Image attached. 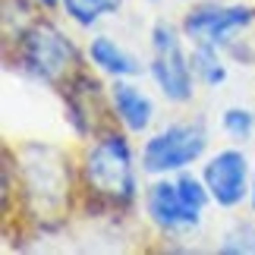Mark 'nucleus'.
Instances as JSON below:
<instances>
[{
    "label": "nucleus",
    "instance_id": "nucleus-13",
    "mask_svg": "<svg viewBox=\"0 0 255 255\" xmlns=\"http://www.w3.org/2000/svg\"><path fill=\"white\" fill-rule=\"evenodd\" d=\"M224 129L237 139H249L252 129H255V114L252 111H243V107H230L224 114Z\"/></svg>",
    "mask_w": 255,
    "mask_h": 255
},
{
    "label": "nucleus",
    "instance_id": "nucleus-8",
    "mask_svg": "<svg viewBox=\"0 0 255 255\" xmlns=\"http://www.w3.org/2000/svg\"><path fill=\"white\" fill-rule=\"evenodd\" d=\"M114 107H117V114H120V120L126 123V129H132V132L148 129L154 107L148 101V95H142L135 85L117 82L114 85Z\"/></svg>",
    "mask_w": 255,
    "mask_h": 255
},
{
    "label": "nucleus",
    "instance_id": "nucleus-11",
    "mask_svg": "<svg viewBox=\"0 0 255 255\" xmlns=\"http://www.w3.org/2000/svg\"><path fill=\"white\" fill-rule=\"evenodd\" d=\"M63 6L79 25H92L95 19H101L104 13H114V9L120 6V0H63Z\"/></svg>",
    "mask_w": 255,
    "mask_h": 255
},
{
    "label": "nucleus",
    "instance_id": "nucleus-4",
    "mask_svg": "<svg viewBox=\"0 0 255 255\" xmlns=\"http://www.w3.org/2000/svg\"><path fill=\"white\" fill-rule=\"evenodd\" d=\"M205 129L199 123H183V126H170V129L158 132L154 139L145 142L142 151V164L148 173H167V170H180L186 164H192L199 154L205 151Z\"/></svg>",
    "mask_w": 255,
    "mask_h": 255
},
{
    "label": "nucleus",
    "instance_id": "nucleus-7",
    "mask_svg": "<svg viewBox=\"0 0 255 255\" xmlns=\"http://www.w3.org/2000/svg\"><path fill=\"white\" fill-rule=\"evenodd\" d=\"M246 173L249 170H246L243 151H221L205 167V186H208L211 199L218 205L233 208V205L246 199Z\"/></svg>",
    "mask_w": 255,
    "mask_h": 255
},
{
    "label": "nucleus",
    "instance_id": "nucleus-15",
    "mask_svg": "<svg viewBox=\"0 0 255 255\" xmlns=\"http://www.w3.org/2000/svg\"><path fill=\"white\" fill-rule=\"evenodd\" d=\"M41 3H47V6H51V3H54V0H41Z\"/></svg>",
    "mask_w": 255,
    "mask_h": 255
},
{
    "label": "nucleus",
    "instance_id": "nucleus-2",
    "mask_svg": "<svg viewBox=\"0 0 255 255\" xmlns=\"http://www.w3.org/2000/svg\"><path fill=\"white\" fill-rule=\"evenodd\" d=\"M208 186H202L195 176H180L176 183H154L148 189V214L164 230L192 227L199 224L205 202H208Z\"/></svg>",
    "mask_w": 255,
    "mask_h": 255
},
{
    "label": "nucleus",
    "instance_id": "nucleus-3",
    "mask_svg": "<svg viewBox=\"0 0 255 255\" xmlns=\"http://www.w3.org/2000/svg\"><path fill=\"white\" fill-rule=\"evenodd\" d=\"M151 76L170 101H189L192 98V60L183 54L180 38L167 22H158L151 32Z\"/></svg>",
    "mask_w": 255,
    "mask_h": 255
},
{
    "label": "nucleus",
    "instance_id": "nucleus-6",
    "mask_svg": "<svg viewBox=\"0 0 255 255\" xmlns=\"http://www.w3.org/2000/svg\"><path fill=\"white\" fill-rule=\"evenodd\" d=\"M252 22V9L249 6H205L195 9L192 16H186V35L195 44H227L233 32H240L243 25Z\"/></svg>",
    "mask_w": 255,
    "mask_h": 255
},
{
    "label": "nucleus",
    "instance_id": "nucleus-12",
    "mask_svg": "<svg viewBox=\"0 0 255 255\" xmlns=\"http://www.w3.org/2000/svg\"><path fill=\"white\" fill-rule=\"evenodd\" d=\"M221 252L227 255H255V224H240L221 243Z\"/></svg>",
    "mask_w": 255,
    "mask_h": 255
},
{
    "label": "nucleus",
    "instance_id": "nucleus-9",
    "mask_svg": "<svg viewBox=\"0 0 255 255\" xmlns=\"http://www.w3.org/2000/svg\"><path fill=\"white\" fill-rule=\"evenodd\" d=\"M88 54H92V63H98L104 73H111V76H135L142 70V66L135 63L126 51H120L107 35L95 38L92 47H88Z\"/></svg>",
    "mask_w": 255,
    "mask_h": 255
},
{
    "label": "nucleus",
    "instance_id": "nucleus-1",
    "mask_svg": "<svg viewBox=\"0 0 255 255\" xmlns=\"http://www.w3.org/2000/svg\"><path fill=\"white\" fill-rule=\"evenodd\" d=\"M85 176L101 195H111L117 202H129L135 195V173H132V154L129 145L120 135H107L88 151Z\"/></svg>",
    "mask_w": 255,
    "mask_h": 255
},
{
    "label": "nucleus",
    "instance_id": "nucleus-14",
    "mask_svg": "<svg viewBox=\"0 0 255 255\" xmlns=\"http://www.w3.org/2000/svg\"><path fill=\"white\" fill-rule=\"evenodd\" d=\"M252 205H255V183H252Z\"/></svg>",
    "mask_w": 255,
    "mask_h": 255
},
{
    "label": "nucleus",
    "instance_id": "nucleus-10",
    "mask_svg": "<svg viewBox=\"0 0 255 255\" xmlns=\"http://www.w3.org/2000/svg\"><path fill=\"white\" fill-rule=\"evenodd\" d=\"M192 70L199 73V76H202V82H208V85H221L224 79H227V66L221 63L218 47H211V44H195Z\"/></svg>",
    "mask_w": 255,
    "mask_h": 255
},
{
    "label": "nucleus",
    "instance_id": "nucleus-5",
    "mask_svg": "<svg viewBox=\"0 0 255 255\" xmlns=\"http://www.w3.org/2000/svg\"><path fill=\"white\" fill-rule=\"evenodd\" d=\"M73 57H76L73 44L54 25H35L22 38V60L44 82H54L73 63Z\"/></svg>",
    "mask_w": 255,
    "mask_h": 255
}]
</instances>
